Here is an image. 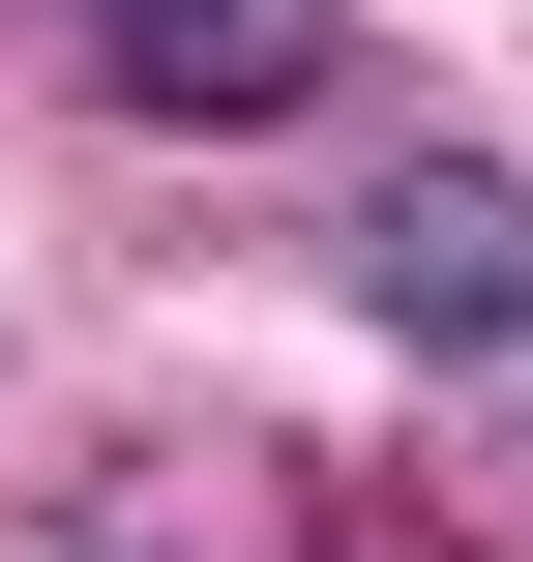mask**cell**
<instances>
[{"label": "cell", "instance_id": "cell-1", "mask_svg": "<svg viewBox=\"0 0 533 562\" xmlns=\"http://www.w3.org/2000/svg\"><path fill=\"white\" fill-rule=\"evenodd\" d=\"M326 267H356L386 356H475V385L533 356V178H504V148H386V178L326 207Z\"/></svg>", "mask_w": 533, "mask_h": 562}, {"label": "cell", "instance_id": "cell-2", "mask_svg": "<svg viewBox=\"0 0 533 562\" xmlns=\"http://www.w3.org/2000/svg\"><path fill=\"white\" fill-rule=\"evenodd\" d=\"M89 89H119V119H178V148H237V119H297V89H326V30H297V0H148V30H89Z\"/></svg>", "mask_w": 533, "mask_h": 562}, {"label": "cell", "instance_id": "cell-3", "mask_svg": "<svg viewBox=\"0 0 533 562\" xmlns=\"http://www.w3.org/2000/svg\"><path fill=\"white\" fill-rule=\"evenodd\" d=\"M30 562H208V533H178L148 474H89V504H59V533H30Z\"/></svg>", "mask_w": 533, "mask_h": 562}, {"label": "cell", "instance_id": "cell-4", "mask_svg": "<svg viewBox=\"0 0 533 562\" xmlns=\"http://www.w3.org/2000/svg\"><path fill=\"white\" fill-rule=\"evenodd\" d=\"M504 445H533V356H504Z\"/></svg>", "mask_w": 533, "mask_h": 562}, {"label": "cell", "instance_id": "cell-5", "mask_svg": "<svg viewBox=\"0 0 533 562\" xmlns=\"http://www.w3.org/2000/svg\"><path fill=\"white\" fill-rule=\"evenodd\" d=\"M89 30H148V0H89Z\"/></svg>", "mask_w": 533, "mask_h": 562}]
</instances>
